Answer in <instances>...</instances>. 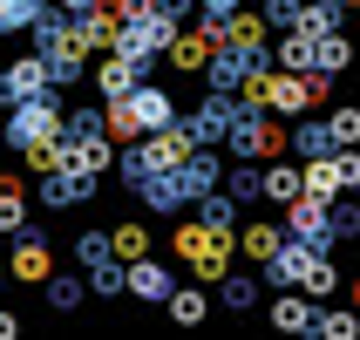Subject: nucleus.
<instances>
[{
  "label": "nucleus",
  "instance_id": "1",
  "mask_svg": "<svg viewBox=\"0 0 360 340\" xmlns=\"http://www.w3.org/2000/svg\"><path fill=\"white\" fill-rule=\"evenodd\" d=\"M231 252H238V232H218V225H204V218L177 225V259L191 265L204 286H218L224 272H231Z\"/></svg>",
  "mask_w": 360,
  "mask_h": 340
},
{
  "label": "nucleus",
  "instance_id": "2",
  "mask_svg": "<svg viewBox=\"0 0 360 340\" xmlns=\"http://www.w3.org/2000/svg\"><path fill=\"white\" fill-rule=\"evenodd\" d=\"M61 122H68V109H61V89H41V96H27V102H14V109H7L0 137L14 143V150H27V143L61 137Z\"/></svg>",
  "mask_w": 360,
  "mask_h": 340
},
{
  "label": "nucleus",
  "instance_id": "3",
  "mask_svg": "<svg viewBox=\"0 0 360 340\" xmlns=\"http://www.w3.org/2000/svg\"><path fill=\"white\" fill-rule=\"evenodd\" d=\"M285 232H292V239H306L313 252H333L347 225H340V211H333V198H313V191H300V198L285 204Z\"/></svg>",
  "mask_w": 360,
  "mask_h": 340
},
{
  "label": "nucleus",
  "instance_id": "4",
  "mask_svg": "<svg viewBox=\"0 0 360 340\" xmlns=\"http://www.w3.org/2000/svg\"><path fill=\"white\" fill-rule=\"evenodd\" d=\"M7 272H14V286H48V272H55V245L41 239L34 225H20L14 232V245H7Z\"/></svg>",
  "mask_w": 360,
  "mask_h": 340
},
{
  "label": "nucleus",
  "instance_id": "5",
  "mask_svg": "<svg viewBox=\"0 0 360 340\" xmlns=\"http://www.w3.org/2000/svg\"><path fill=\"white\" fill-rule=\"evenodd\" d=\"M41 89H55V68H48V55H41V48L0 68V109H14V102L41 96Z\"/></svg>",
  "mask_w": 360,
  "mask_h": 340
},
{
  "label": "nucleus",
  "instance_id": "6",
  "mask_svg": "<svg viewBox=\"0 0 360 340\" xmlns=\"http://www.w3.org/2000/svg\"><path fill=\"white\" fill-rule=\"evenodd\" d=\"M218 48H224V27H211V20H198V27H184V34L170 41V55H163V61H170L177 75H204Z\"/></svg>",
  "mask_w": 360,
  "mask_h": 340
},
{
  "label": "nucleus",
  "instance_id": "7",
  "mask_svg": "<svg viewBox=\"0 0 360 340\" xmlns=\"http://www.w3.org/2000/svg\"><path fill=\"white\" fill-rule=\"evenodd\" d=\"M231 116H238V96H224V89H204V102L184 116V130L198 143H218L224 150V137H231Z\"/></svg>",
  "mask_w": 360,
  "mask_h": 340
},
{
  "label": "nucleus",
  "instance_id": "8",
  "mask_svg": "<svg viewBox=\"0 0 360 340\" xmlns=\"http://www.w3.org/2000/svg\"><path fill=\"white\" fill-rule=\"evenodd\" d=\"M143 75H150V68H143L136 55H122V48L96 55V96H102V102H122V96H129V89H136Z\"/></svg>",
  "mask_w": 360,
  "mask_h": 340
},
{
  "label": "nucleus",
  "instance_id": "9",
  "mask_svg": "<svg viewBox=\"0 0 360 340\" xmlns=\"http://www.w3.org/2000/svg\"><path fill=\"white\" fill-rule=\"evenodd\" d=\"M265 109L272 116H313V89H306L300 68H272L265 75Z\"/></svg>",
  "mask_w": 360,
  "mask_h": 340
},
{
  "label": "nucleus",
  "instance_id": "10",
  "mask_svg": "<svg viewBox=\"0 0 360 340\" xmlns=\"http://www.w3.org/2000/svg\"><path fill=\"white\" fill-rule=\"evenodd\" d=\"M265 320L279 327V334H313V320H320V300H313V293H300V286H279V300L265 306Z\"/></svg>",
  "mask_w": 360,
  "mask_h": 340
},
{
  "label": "nucleus",
  "instance_id": "11",
  "mask_svg": "<svg viewBox=\"0 0 360 340\" xmlns=\"http://www.w3.org/2000/svg\"><path fill=\"white\" fill-rule=\"evenodd\" d=\"M177 170H184V191H191V204H198L204 191H224V170H231V163L218 157V143H198V150H191Z\"/></svg>",
  "mask_w": 360,
  "mask_h": 340
},
{
  "label": "nucleus",
  "instance_id": "12",
  "mask_svg": "<svg viewBox=\"0 0 360 340\" xmlns=\"http://www.w3.org/2000/svg\"><path fill=\"white\" fill-rule=\"evenodd\" d=\"M41 204L48 211H75V204H89L96 198V177H82V170H41Z\"/></svg>",
  "mask_w": 360,
  "mask_h": 340
},
{
  "label": "nucleus",
  "instance_id": "13",
  "mask_svg": "<svg viewBox=\"0 0 360 340\" xmlns=\"http://www.w3.org/2000/svg\"><path fill=\"white\" fill-rule=\"evenodd\" d=\"M306 265H313V245L285 232V245H279V252H272V259L259 265V272H265V286H300V279H306Z\"/></svg>",
  "mask_w": 360,
  "mask_h": 340
},
{
  "label": "nucleus",
  "instance_id": "14",
  "mask_svg": "<svg viewBox=\"0 0 360 340\" xmlns=\"http://www.w3.org/2000/svg\"><path fill=\"white\" fill-rule=\"evenodd\" d=\"M129 293H136V300H150V306H170L177 272H170L163 259H136V265H129Z\"/></svg>",
  "mask_w": 360,
  "mask_h": 340
},
{
  "label": "nucleus",
  "instance_id": "15",
  "mask_svg": "<svg viewBox=\"0 0 360 340\" xmlns=\"http://www.w3.org/2000/svg\"><path fill=\"white\" fill-rule=\"evenodd\" d=\"M265 27H272V20L245 7V14H231V20H224V48H245V55L272 61V41H265Z\"/></svg>",
  "mask_w": 360,
  "mask_h": 340
},
{
  "label": "nucleus",
  "instance_id": "16",
  "mask_svg": "<svg viewBox=\"0 0 360 340\" xmlns=\"http://www.w3.org/2000/svg\"><path fill=\"white\" fill-rule=\"evenodd\" d=\"M340 143H333V122L326 116H292V157H333Z\"/></svg>",
  "mask_w": 360,
  "mask_h": 340
},
{
  "label": "nucleus",
  "instance_id": "17",
  "mask_svg": "<svg viewBox=\"0 0 360 340\" xmlns=\"http://www.w3.org/2000/svg\"><path fill=\"white\" fill-rule=\"evenodd\" d=\"M285 245V225H272V218H252V225H238V259H252V265H265L272 252Z\"/></svg>",
  "mask_w": 360,
  "mask_h": 340
},
{
  "label": "nucleus",
  "instance_id": "18",
  "mask_svg": "<svg viewBox=\"0 0 360 340\" xmlns=\"http://www.w3.org/2000/svg\"><path fill=\"white\" fill-rule=\"evenodd\" d=\"M300 191H306V163H285V157L265 163V204H279V211H285Z\"/></svg>",
  "mask_w": 360,
  "mask_h": 340
},
{
  "label": "nucleus",
  "instance_id": "19",
  "mask_svg": "<svg viewBox=\"0 0 360 340\" xmlns=\"http://www.w3.org/2000/svg\"><path fill=\"white\" fill-rule=\"evenodd\" d=\"M150 211H184L191 204V191H184V170H157V177H143V191H136Z\"/></svg>",
  "mask_w": 360,
  "mask_h": 340
},
{
  "label": "nucleus",
  "instance_id": "20",
  "mask_svg": "<svg viewBox=\"0 0 360 340\" xmlns=\"http://www.w3.org/2000/svg\"><path fill=\"white\" fill-rule=\"evenodd\" d=\"M313 55H320V34H306V27H285L279 48H272V61L279 68H300V75H313Z\"/></svg>",
  "mask_w": 360,
  "mask_h": 340
},
{
  "label": "nucleus",
  "instance_id": "21",
  "mask_svg": "<svg viewBox=\"0 0 360 340\" xmlns=\"http://www.w3.org/2000/svg\"><path fill=\"white\" fill-rule=\"evenodd\" d=\"M259 293H265V272H259V279H252V272H224V279H218V306H231V313H252Z\"/></svg>",
  "mask_w": 360,
  "mask_h": 340
},
{
  "label": "nucleus",
  "instance_id": "22",
  "mask_svg": "<svg viewBox=\"0 0 360 340\" xmlns=\"http://www.w3.org/2000/svg\"><path fill=\"white\" fill-rule=\"evenodd\" d=\"M224 191L238 204H265V163H238L231 157V170H224Z\"/></svg>",
  "mask_w": 360,
  "mask_h": 340
},
{
  "label": "nucleus",
  "instance_id": "23",
  "mask_svg": "<svg viewBox=\"0 0 360 340\" xmlns=\"http://www.w3.org/2000/svg\"><path fill=\"white\" fill-rule=\"evenodd\" d=\"M340 265H333V252H313V265H306V279H300V293H313V300H333L340 293Z\"/></svg>",
  "mask_w": 360,
  "mask_h": 340
},
{
  "label": "nucleus",
  "instance_id": "24",
  "mask_svg": "<svg viewBox=\"0 0 360 340\" xmlns=\"http://www.w3.org/2000/svg\"><path fill=\"white\" fill-rule=\"evenodd\" d=\"M41 293H48V306H55V313H75V306L89 300V279H82V272H48V286H41Z\"/></svg>",
  "mask_w": 360,
  "mask_h": 340
},
{
  "label": "nucleus",
  "instance_id": "25",
  "mask_svg": "<svg viewBox=\"0 0 360 340\" xmlns=\"http://www.w3.org/2000/svg\"><path fill=\"white\" fill-rule=\"evenodd\" d=\"M109 239H116V259H122V265H136V259H150V225H136V218H122V225H109Z\"/></svg>",
  "mask_w": 360,
  "mask_h": 340
},
{
  "label": "nucleus",
  "instance_id": "26",
  "mask_svg": "<svg viewBox=\"0 0 360 340\" xmlns=\"http://www.w3.org/2000/svg\"><path fill=\"white\" fill-rule=\"evenodd\" d=\"M204 313H211V293H204V279H198V286H177V293H170V320H177V327H198Z\"/></svg>",
  "mask_w": 360,
  "mask_h": 340
},
{
  "label": "nucleus",
  "instance_id": "27",
  "mask_svg": "<svg viewBox=\"0 0 360 340\" xmlns=\"http://www.w3.org/2000/svg\"><path fill=\"white\" fill-rule=\"evenodd\" d=\"M300 27H306V34H340V27H347V7H340V0H306Z\"/></svg>",
  "mask_w": 360,
  "mask_h": 340
},
{
  "label": "nucleus",
  "instance_id": "28",
  "mask_svg": "<svg viewBox=\"0 0 360 340\" xmlns=\"http://www.w3.org/2000/svg\"><path fill=\"white\" fill-rule=\"evenodd\" d=\"M89 293H96V300H116V293H129V265H122V259L89 265Z\"/></svg>",
  "mask_w": 360,
  "mask_h": 340
},
{
  "label": "nucleus",
  "instance_id": "29",
  "mask_svg": "<svg viewBox=\"0 0 360 340\" xmlns=\"http://www.w3.org/2000/svg\"><path fill=\"white\" fill-rule=\"evenodd\" d=\"M198 218L218 225V232H238V198H231V191H204V198H198Z\"/></svg>",
  "mask_w": 360,
  "mask_h": 340
},
{
  "label": "nucleus",
  "instance_id": "30",
  "mask_svg": "<svg viewBox=\"0 0 360 340\" xmlns=\"http://www.w3.org/2000/svg\"><path fill=\"white\" fill-rule=\"evenodd\" d=\"M313 68H320V75H347V68H354V41H347V34H320Z\"/></svg>",
  "mask_w": 360,
  "mask_h": 340
},
{
  "label": "nucleus",
  "instance_id": "31",
  "mask_svg": "<svg viewBox=\"0 0 360 340\" xmlns=\"http://www.w3.org/2000/svg\"><path fill=\"white\" fill-rule=\"evenodd\" d=\"M313 334H326V340H354V334H360V306H320Z\"/></svg>",
  "mask_w": 360,
  "mask_h": 340
},
{
  "label": "nucleus",
  "instance_id": "32",
  "mask_svg": "<svg viewBox=\"0 0 360 340\" xmlns=\"http://www.w3.org/2000/svg\"><path fill=\"white\" fill-rule=\"evenodd\" d=\"M306 191H313V198H340V191H347L340 163H333V157H306Z\"/></svg>",
  "mask_w": 360,
  "mask_h": 340
},
{
  "label": "nucleus",
  "instance_id": "33",
  "mask_svg": "<svg viewBox=\"0 0 360 340\" xmlns=\"http://www.w3.org/2000/svg\"><path fill=\"white\" fill-rule=\"evenodd\" d=\"M48 0H0V34H27Z\"/></svg>",
  "mask_w": 360,
  "mask_h": 340
},
{
  "label": "nucleus",
  "instance_id": "34",
  "mask_svg": "<svg viewBox=\"0 0 360 340\" xmlns=\"http://www.w3.org/2000/svg\"><path fill=\"white\" fill-rule=\"evenodd\" d=\"M102 259H116V239H109V232H82L75 239V265L89 272V265H102Z\"/></svg>",
  "mask_w": 360,
  "mask_h": 340
},
{
  "label": "nucleus",
  "instance_id": "35",
  "mask_svg": "<svg viewBox=\"0 0 360 340\" xmlns=\"http://www.w3.org/2000/svg\"><path fill=\"white\" fill-rule=\"evenodd\" d=\"M326 122H333V143H360V102H340V109H326Z\"/></svg>",
  "mask_w": 360,
  "mask_h": 340
},
{
  "label": "nucleus",
  "instance_id": "36",
  "mask_svg": "<svg viewBox=\"0 0 360 340\" xmlns=\"http://www.w3.org/2000/svg\"><path fill=\"white\" fill-rule=\"evenodd\" d=\"M259 14L272 20V27H279V34H285V27H300V14H306V0H265Z\"/></svg>",
  "mask_w": 360,
  "mask_h": 340
},
{
  "label": "nucleus",
  "instance_id": "37",
  "mask_svg": "<svg viewBox=\"0 0 360 340\" xmlns=\"http://www.w3.org/2000/svg\"><path fill=\"white\" fill-rule=\"evenodd\" d=\"M231 14H245V0H198V20H211V27H224Z\"/></svg>",
  "mask_w": 360,
  "mask_h": 340
},
{
  "label": "nucleus",
  "instance_id": "38",
  "mask_svg": "<svg viewBox=\"0 0 360 340\" xmlns=\"http://www.w3.org/2000/svg\"><path fill=\"white\" fill-rule=\"evenodd\" d=\"M333 163H340V184H347V191H360V143L333 150Z\"/></svg>",
  "mask_w": 360,
  "mask_h": 340
},
{
  "label": "nucleus",
  "instance_id": "39",
  "mask_svg": "<svg viewBox=\"0 0 360 340\" xmlns=\"http://www.w3.org/2000/svg\"><path fill=\"white\" fill-rule=\"evenodd\" d=\"M20 334V313H7V306H0V340H14Z\"/></svg>",
  "mask_w": 360,
  "mask_h": 340
},
{
  "label": "nucleus",
  "instance_id": "40",
  "mask_svg": "<svg viewBox=\"0 0 360 340\" xmlns=\"http://www.w3.org/2000/svg\"><path fill=\"white\" fill-rule=\"evenodd\" d=\"M157 7H170V14H184V20L198 14V0H157Z\"/></svg>",
  "mask_w": 360,
  "mask_h": 340
},
{
  "label": "nucleus",
  "instance_id": "41",
  "mask_svg": "<svg viewBox=\"0 0 360 340\" xmlns=\"http://www.w3.org/2000/svg\"><path fill=\"white\" fill-rule=\"evenodd\" d=\"M122 14H143V7H157V0H116Z\"/></svg>",
  "mask_w": 360,
  "mask_h": 340
},
{
  "label": "nucleus",
  "instance_id": "42",
  "mask_svg": "<svg viewBox=\"0 0 360 340\" xmlns=\"http://www.w3.org/2000/svg\"><path fill=\"white\" fill-rule=\"evenodd\" d=\"M347 300H354V306H360V272H354V279H347Z\"/></svg>",
  "mask_w": 360,
  "mask_h": 340
},
{
  "label": "nucleus",
  "instance_id": "43",
  "mask_svg": "<svg viewBox=\"0 0 360 340\" xmlns=\"http://www.w3.org/2000/svg\"><path fill=\"white\" fill-rule=\"evenodd\" d=\"M7 286H14V272H7V259H0V293H7Z\"/></svg>",
  "mask_w": 360,
  "mask_h": 340
},
{
  "label": "nucleus",
  "instance_id": "44",
  "mask_svg": "<svg viewBox=\"0 0 360 340\" xmlns=\"http://www.w3.org/2000/svg\"><path fill=\"white\" fill-rule=\"evenodd\" d=\"M347 232H354V245H360V218H354V225H347Z\"/></svg>",
  "mask_w": 360,
  "mask_h": 340
},
{
  "label": "nucleus",
  "instance_id": "45",
  "mask_svg": "<svg viewBox=\"0 0 360 340\" xmlns=\"http://www.w3.org/2000/svg\"><path fill=\"white\" fill-rule=\"evenodd\" d=\"M340 7H347V14H354V7H360V0H340Z\"/></svg>",
  "mask_w": 360,
  "mask_h": 340
},
{
  "label": "nucleus",
  "instance_id": "46",
  "mask_svg": "<svg viewBox=\"0 0 360 340\" xmlns=\"http://www.w3.org/2000/svg\"><path fill=\"white\" fill-rule=\"evenodd\" d=\"M0 41H7V34H0Z\"/></svg>",
  "mask_w": 360,
  "mask_h": 340
}]
</instances>
